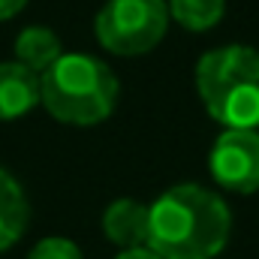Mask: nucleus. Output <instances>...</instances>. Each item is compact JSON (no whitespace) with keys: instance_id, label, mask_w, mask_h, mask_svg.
Masks as SVG:
<instances>
[{"instance_id":"f257e3e1","label":"nucleus","mask_w":259,"mask_h":259,"mask_svg":"<svg viewBox=\"0 0 259 259\" xmlns=\"http://www.w3.org/2000/svg\"><path fill=\"white\" fill-rule=\"evenodd\" d=\"M232 232L223 196L202 184H178L148 205V244L160 259H214Z\"/></svg>"},{"instance_id":"f03ea898","label":"nucleus","mask_w":259,"mask_h":259,"mask_svg":"<svg viewBox=\"0 0 259 259\" xmlns=\"http://www.w3.org/2000/svg\"><path fill=\"white\" fill-rule=\"evenodd\" d=\"M118 75L91 55H61L39 75V103L46 112L72 127L103 124L118 103Z\"/></svg>"},{"instance_id":"7ed1b4c3","label":"nucleus","mask_w":259,"mask_h":259,"mask_svg":"<svg viewBox=\"0 0 259 259\" xmlns=\"http://www.w3.org/2000/svg\"><path fill=\"white\" fill-rule=\"evenodd\" d=\"M196 91L211 121L226 130L259 127V52L250 46H223L205 52L196 64Z\"/></svg>"},{"instance_id":"20e7f679","label":"nucleus","mask_w":259,"mask_h":259,"mask_svg":"<svg viewBox=\"0 0 259 259\" xmlns=\"http://www.w3.org/2000/svg\"><path fill=\"white\" fill-rule=\"evenodd\" d=\"M169 21L172 18L163 0H106L97 12L94 33L106 52L136 58L160 46Z\"/></svg>"},{"instance_id":"39448f33","label":"nucleus","mask_w":259,"mask_h":259,"mask_svg":"<svg viewBox=\"0 0 259 259\" xmlns=\"http://www.w3.org/2000/svg\"><path fill=\"white\" fill-rule=\"evenodd\" d=\"M211 178L232 193L259 190V133L256 130H223L208 154Z\"/></svg>"},{"instance_id":"423d86ee","label":"nucleus","mask_w":259,"mask_h":259,"mask_svg":"<svg viewBox=\"0 0 259 259\" xmlns=\"http://www.w3.org/2000/svg\"><path fill=\"white\" fill-rule=\"evenodd\" d=\"M39 106V75L18 61L0 64V121H18Z\"/></svg>"},{"instance_id":"0eeeda50","label":"nucleus","mask_w":259,"mask_h":259,"mask_svg":"<svg viewBox=\"0 0 259 259\" xmlns=\"http://www.w3.org/2000/svg\"><path fill=\"white\" fill-rule=\"evenodd\" d=\"M103 232L121 250L145 247L148 244V205L136 199H115L103 211Z\"/></svg>"},{"instance_id":"6e6552de","label":"nucleus","mask_w":259,"mask_h":259,"mask_svg":"<svg viewBox=\"0 0 259 259\" xmlns=\"http://www.w3.org/2000/svg\"><path fill=\"white\" fill-rule=\"evenodd\" d=\"M30 220V205L21 184L0 169V250H9L27 229Z\"/></svg>"},{"instance_id":"1a4fd4ad","label":"nucleus","mask_w":259,"mask_h":259,"mask_svg":"<svg viewBox=\"0 0 259 259\" xmlns=\"http://www.w3.org/2000/svg\"><path fill=\"white\" fill-rule=\"evenodd\" d=\"M61 55H64L61 39H58V33L49 30V27H39V24L24 27V30L18 33V39H15V61L24 64L27 69H33L36 75H42Z\"/></svg>"},{"instance_id":"9d476101","label":"nucleus","mask_w":259,"mask_h":259,"mask_svg":"<svg viewBox=\"0 0 259 259\" xmlns=\"http://www.w3.org/2000/svg\"><path fill=\"white\" fill-rule=\"evenodd\" d=\"M169 18L178 21L184 30L205 33L223 21L226 0H169Z\"/></svg>"},{"instance_id":"9b49d317","label":"nucleus","mask_w":259,"mask_h":259,"mask_svg":"<svg viewBox=\"0 0 259 259\" xmlns=\"http://www.w3.org/2000/svg\"><path fill=\"white\" fill-rule=\"evenodd\" d=\"M27 259H84V256H81V250H78L69 238L52 235V238H42V241L30 250Z\"/></svg>"},{"instance_id":"f8f14e48","label":"nucleus","mask_w":259,"mask_h":259,"mask_svg":"<svg viewBox=\"0 0 259 259\" xmlns=\"http://www.w3.org/2000/svg\"><path fill=\"white\" fill-rule=\"evenodd\" d=\"M24 6H27V0H0V21H6V18L18 15Z\"/></svg>"},{"instance_id":"ddd939ff","label":"nucleus","mask_w":259,"mask_h":259,"mask_svg":"<svg viewBox=\"0 0 259 259\" xmlns=\"http://www.w3.org/2000/svg\"><path fill=\"white\" fill-rule=\"evenodd\" d=\"M115 259H160L151 247H133V250H121Z\"/></svg>"}]
</instances>
